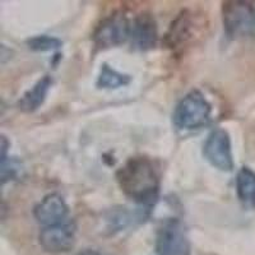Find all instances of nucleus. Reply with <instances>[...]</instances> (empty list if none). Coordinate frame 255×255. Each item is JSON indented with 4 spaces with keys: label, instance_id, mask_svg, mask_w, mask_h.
Listing matches in <instances>:
<instances>
[{
    "label": "nucleus",
    "instance_id": "3",
    "mask_svg": "<svg viewBox=\"0 0 255 255\" xmlns=\"http://www.w3.org/2000/svg\"><path fill=\"white\" fill-rule=\"evenodd\" d=\"M156 252L158 255H191L190 240L181 221H163L156 234Z\"/></svg>",
    "mask_w": 255,
    "mask_h": 255
},
{
    "label": "nucleus",
    "instance_id": "7",
    "mask_svg": "<svg viewBox=\"0 0 255 255\" xmlns=\"http://www.w3.org/2000/svg\"><path fill=\"white\" fill-rule=\"evenodd\" d=\"M253 6L247 1H225L222 5L223 28L229 37L243 36L255 22Z\"/></svg>",
    "mask_w": 255,
    "mask_h": 255
},
{
    "label": "nucleus",
    "instance_id": "13",
    "mask_svg": "<svg viewBox=\"0 0 255 255\" xmlns=\"http://www.w3.org/2000/svg\"><path fill=\"white\" fill-rule=\"evenodd\" d=\"M27 46L33 51H54L63 46V41L49 35H38L27 40Z\"/></svg>",
    "mask_w": 255,
    "mask_h": 255
},
{
    "label": "nucleus",
    "instance_id": "4",
    "mask_svg": "<svg viewBox=\"0 0 255 255\" xmlns=\"http://www.w3.org/2000/svg\"><path fill=\"white\" fill-rule=\"evenodd\" d=\"M131 20L123 12H114L100 22L92 33L93 44L99 49L119 46L130 38Z\"/></svg>",
    "mask_w": 255,
    "mask_h": 255
},
{
    "label": "nucleus",
    "instance_id": "1",
    "mask_svg": "<svg viewBox=\"0 0 255 255\" xmlns=\"http://www.w3.org/2000/svg\"><path fill=\"white\" fill-rule=\"evenodd\" d=\"M122 191L136 204L151 208L157 203L161 188L158 170L148 157H131L116 171Z\"/></svg>",
    "mask_w": 255,
    "mask_h": 255
},
{
    "label": "nucleus",
    "instance_id": "15",
    "mask_svg": "<svg viewBox=\"0 0 255 255\" xmlns=\"http://www.w3.org/2000/svg\"><path fill=\"white\" fill-rule=\"evenodd\" d=\"M189 35V20L186 15H180L174 23H172L170 32L167 33V40L172 47L179 44Z\"/></svg>",
    "mask_w": 255,
    "mask_h": 255
},
{
    "label": "nucleus",
    "instance_id": "8",
    "mask_svg": "<svg viewBox=\"0 0 255 255\" xmlns=\"http://www.w3.org/2000/svg\"><path fill=\"white\" fill-rule=\"evenodd\" d=\"M68 216H69V207L65 199L58 193L47 194L33 208V217L44 227L65 222L69 220Z\"/></svg>",
    "mask_w": 255,
    "mask_h": 255
},
{
    "label": "nucleus",
    "instance_id": "12",
    "mask_svg": "<svg viewBox=\"0 0 255 255\" xmlns=\"http://www.w3.org/2000/svg\"><path fill=\"white\" fill-rule=\"evenodd\" d=\"M130 82L131 77L129 74L114 69L109 64L105 63L101 65L96 86L100 90H116V88L125 87Z\"/></svg>",
    "mask_w": 255,
    "mask_h": 255
},
{
    "label": "nucleus",
    "instance_id": "6",
    "mask_svg": "<svg viewBox=\"0 0 255 255\" xmlns=\"http://www.w3.org/2000/svg\"><path fill=\"white\" fill-rule=\"evenodd\" d=\"M203 156L209 165L223 172L234 170V154H232L231 138L225 129L212 131L203 145Z\"/></svg>",
    "mask_w": 255,
    "mask_h": 255
},
{
    "label": "nucleus",
    "instance_id": "10",
    "mask_svg": "<svg viewBox=\"0 0 255 255\" xmlns=\"http://www.w3.org/2000/svg\"><path fill=\"white\" fill-rule=\"evenodd\" d=\"M52 83H54V81H52L51 76H44L42 78L38 79L19 99V101H18L19 110L27 114L35 113L36 110H38L44 105L45 100H46L47 95L52 87Z\"/></svg>",
    "mask_w": 255,
    "mask_h": 255
},
{
    "label": "nucleus",
    "instance_id": "16",
    "mask_svg": "<svg viewBox=\"0 0 255 255\" xmlns=\"http://www.w3.org/2000/svg\"><path fill=\"white\" fill-rule=\"evenodd\" d=\"M9 147H10V143L8 142L6 136L1 135V161L5 158H8V154H6V152H8Z\"/></svg>",
    "mask_w": 255,
    "mask_h": 255
},
{
    "label": "nucleus",
    "instance_id": "11",
    "mask_svg": "<svg viewBox=\"0 0 255 255\" xmlns=\"http://www.w3.org/2000/svg\"><path fill=\"white\" fill-rule=\"evenodd\" d=\"M236 194L244 207L255 209V171L244 166L236 175Z\"/></svg>",
    "mask_w": 255,
    "mask_h": 255
},
{
    "label": "nucleus",
    "instance_id": "14",
    "mask_svg": "<svg viewBox=\"0 0 255 255\" xmlns=\"http://www.w3.org/2000/svg\"><path fill=\"white\" fill-rule=\"evenodd\" d=\"M22 171H23V167L18 159L12 158V157L3 159L1 161V186L22 176Z\"/></svg>",
    "mask_w": 255,
    "mask_h": 255
},
{
    "label": "nucleus",
    "instance_id": "2",
    "mask_svg": "<svg viewBox=\"0 0 255 255\" xmlns=\"http://www.w3.org/2000/svg\"><path fill=\"white\" fill-rule=\"evenodd\" d=\"M212 105L199 90H191L177 102L172 122L179 130H197L211 122Z\"/></svg>",
    "mask_w": 255,
    "mask_h": 255
},
{
    "label": "nucleus",
    "instance_id": "9",
    "mask_svg": "<svg viewBox=\"0 0 255 255\" xmlns=\"http://www.w3.org/2000/svg\"><path fill=\"white\" fill-rule=\"evenodd\" d=\"M157 38H158L157 23L151 14L142 13L131 20L129 40L134 49L139 51H147L154 47Z\"/></svg>",
    "mask_w": 255,
    "mask_h": 255
},
{
    "label": "nucleus",
    "instance_id": "5",
    "mask_svg": "<svg viewBox=\"0 0 255 255\" xmlns=\"http://www.w3.org/2000/svg\"><path fill=\"white\" fill-rule=\"evenodd\" d=\"M76 235V222L68 220L58 225L42 227L38 234V244L49 254H64L73 249Z\"/></svg>",
    "mask_w": 255,
    "mask_h": 255
},
{
    "label": "nucleus",
    "instance_id": "17",
    "mask_svg": "<svg viewBox=\"0 0 255 255\" xmlns=\"http://www.w3.org/2000/svg\"><path fill=\"white\" fill-rule=\"evenodd\" d=\"M77 255H102V254H100V253L96 252V250L86 249V250H83V252L78 253V254H77Z\"/></svg>",
    "mask_w": 255,
    "mask_h": 255
}]
</instances>
